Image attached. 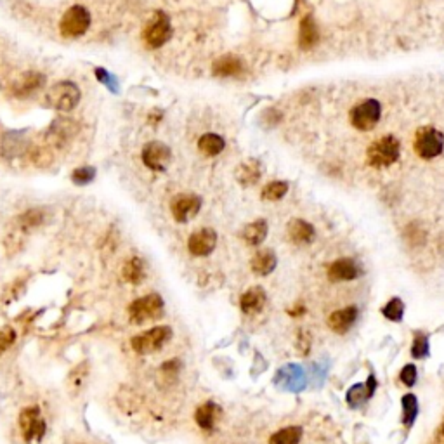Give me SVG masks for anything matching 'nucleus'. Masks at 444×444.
Returning <instances> with one entry per match:
<instances>
[{"instance_id":"obj_1","label":"nucleus","mask_w":444,"mask_h":444,"mask_svg":"<svg viewBox=\"0 0 444 444\" xmlns=\"http://www.w3.org/2000/svg\"><path fill=\"white\" fill-rule=\"evenodd\" d=\"M401 143L394 136H384L371 143L367 149V163L373 169H385L399 160Z\"/></svg>"},{"instance_id":"obj_2","label":"nucleus","mask_w":444,"mask_h":444,"mask_svg":"<svg viewBox=\"0 0 444 444\" xmlns=\"http://www.w3.org/2000/svg\"><path fill=\"white\" fill-rule=\"evenodd\" d=\"M82 92L77 84L70 80L58 82L47 90L45 103L56 111H71L80 103Z\"/></svg>"},{"instance_id":"obj_3","label":"nucleus","mask_w":444,"mask_h":444,"mask_svg":"<svg viewBox=\"0 0 444 444\" xmlns=\"http://www.w3.org/2000/svg\"><path fill=\"white\" fill-rule=\"evenodd\" d=\"M80 130V123L70 116H58L51 122V125L45 130V143L51 148L61 149L66 148Z\"/></svg>"},{"instance_id":"obj_4","label":"nucleus","mask_w":444,"mask_h":444,"mask_svg":"<svg viewBox=\"0 0 444 444\" xmlns=\"http://www.w3.org/2000/svg\"><path fill=\"white\" fill-rule=\"evenodd\" d=\"M415 153L422 160H432L439 156L444 149V136L434 127H422L417 130L413 141Z\"/></svg>"},{"instance_id":"obj_5","label":"nucleus","mask_w":444,"mask_h":444,"mask_svg":"<svg viewBox=\"0 0 444 444\" xmlns=\"http://www.w3.org/2000/svg\"><path fill=\"white\" fill-rule=\"evenodd\" d=\"M90 26V12L84 5H71L63 14L60 32L66 38H78L86 35Z\"/></svg>"},{"instance_id":"obj_6","label":"nucleus","mask_w":444,"mask_h":444,"mask_svg":"<svg viewBox=\"0 0 444 444\" xmlns=\"http://www.w3.org/2000/svg\"><path fill=\"white\" fill-rule=\"evenodd\" d=\"M172 37V25L171 18L165 14L163 11H156L155 16L149 19V23L146 25L145 32H143V38L145 44L149 49H160L162 45H165L166 42L171 40Z\"/></svg>"},{"instance_id":"obj_7","label":"nucleus","mask_w":444,"mask_h":444,"mask_svg":"<svg viewBox=\"0 0 444 444\" xmlns=\"http://www.w3.org/2000/svg\"><path fill=\"white\" fill-rule=\"evenodd\" d=\"M382 116V104L377 99H365L361 103L356 104L349 113L351 119V125L354 129L367 132L371 130L378 123Z\"/></svg>"},{"instance_id":"obj_8","label":"nucleus","mask_w":444,"mask_h":444,"mask_svg":"<svg viewBox=\"0 0 444 444\" xmlns=\"http://www.w3.org/2000/svg\"><path fill=\"white\" fill-rule=\"evenodd\" d=\"M163 311V300L158 293H149L134 300L129 306V318L134 325H143L146 321L156 319Z\"/></svg>"},{"instance_id":"obj_9","label":"nucleus","mask_w":444,"mask_h":444,"mask_svg":"<svg viewBox=\"0 0 444 444\" xmlns=\"http://www.w3.org/2000/svg\"><path fill=\"white\" fill-rule=\"evenodd\" d=\"M172 330L169 326H155L148 332L137 335L130 341L132 349L139 354H151V352L160 351L166 342L171 341Z\"/></svg>"},{"instance_id":"obj_10","label":"nucleus","mask_w":444,"mask_h":444,"mask_svg":"<svg viewBox=\"0 0 444 444\" xmlns=\"http://www.w3.org/2000/svg\"><path fill=\"white\" fill-rule=\"evenodd\" d=\"M19 426H21L23 437L28 444H38L44 439L45 422L37 406L25 408L19 415Z\"/></svg>"},{"instance_id":"obj_11","label":"nucleus","mask_w":444,"mask_h":444,"mask_svg":"<svg viewBox=\"0 0 444 444\" xmlns=\"http://www.w3.org/2000/svg\"><path fill=\"white\" fill-rule=\"evenodd\" d=\"M143 163L153 172H165L172 160L171 148L165 143L151 141L143 148Z\"/></svg>"},{"instance_id":"obj_12","label":"nucleus","mask_w":444,"mask_h":444,"mask_svg":"<svg viewBox=\"0 0 444 444\" xmlns=\"http://www.w3.org/2000/svg\"><path fill=\"white\" fill-rule=\"evenodd\" d=\"M45 82H47V78H45L44 73L25 71V73L19 75L11 84V94L14 97H18V99H25V97L34 96L35 92L44 89Z\"/></svg>"},{"instance_id":"obj_13","label":"nucleus","mask_w":444,"mask_h":444,"mask_svg":"<svg viewBox=\"0 0 444 444\" xmlns=\"http://www.w3.org/2000/svg\"><path fill=\"white\" fill-rule=\"evenodd\" d=\"M30 149V141H28V134L26 130H9L2 137V146L0 153L8 160H14L28 153Z\"/></svg>"},{"instance_id":"obj_14","label":"nucleus","mask_w":444,"mask_h":444,"mask_svg":"<svg viewBox=\"0 0 444 444\" xmlns=\"http://www.w3.org/2000/svg\"><path fill=\"white\" fill-rule=\"evenodd\" d=\"M215 245H217V233L210 227H204L189 236L188 250L195 257H207L214 252Z\"/></svg>"},{"instance_id":"obj_15","label":"nucleus","mask_w":444,"mask_h":444,"mask_svg":"<svg viewBox=\"0 0 444 444\" xmlns=\"http://www.w3.org/2000/svg\"><path fill=\"white\" fill-rule=\"evenodd\" d=\"M201 208V200L197 195H177L171 204V212L177 222L191 221L198 215Z\"/></svg>"},{"instance_id":"obj_16","label":"nucleus","mask_w":444,"mask_h":444,"mask_svg":"<svg viewBox=\"0 0 444 444\" xmlns=\"http://www.w3.org/2000/svg\"><path fill=\"white\" fill-rule=\"evenodd\" d=\"M363 269L354 259H338L330 264L328 278L330 282H352L356 278L361 276Z\"/></svg>"},{"instance_id":"obj_17","label":"nucleus","mask_w":444,"mask_h":444,"mask_svg":"<svg viewBox=\"0 0 444 444\" xmlns=\"http://www.w3.org/2000/svg\"><path fill=\"white\" fill-rule=\"evenodd\" d=\"M243 61L236 56H222L212 64V73L217 78H234L243 73Z\"/></svg>"},{"instance_id":"obj_18","label":"nucleus","mask_w":444,"mask_h":444,"mask_svg":"<svg viewBox=\"0 0 444 444\" xmlns=\"http://www.w3.org/2000/svg\"><path fill=\"white\" fill-rule=\"evenodd\" d=\"M318 42L319 30L314 18H312L311 14L304 16L299 28V47L302 49V51H311V49H314L316 45H318Z\"/></svg>"},{"instance_id":"obj_19","label":"nucleus","mask_w":444,"mask_h":444,"mask_svg":"<svg viewBox=\"0 0 444 444\" xmlns=\"http://www.w3.org/2000/svg\"><path fill=\"white\" fill-rule=\"evenodd\" d=\"M267 295L264 292L262 286H252L241 295L240 299V308L245 314H257L264 309L266 306Z\"/></svg>"},{"instance_id":"obj_20","label":"nucleus","mask_w":444,"mask_h":444,"mask_svg":"<svg viewBox=\"0 0 444 444\" xmlns=\"http://www.w3.org/2000/svg\"><path fill=\"white\" fill-rule=\"evenodd\" d=\"M356 318H358V309H356L354 306H349V308L338 309V311L332 312L328 318V326L330 330H333L335 333L342 335V333L351 330V326L354 325Z\"/></svg>"},{"instance_id":"obj_21","label":"nucleus","mask_w":444,"mask_h":444,"mask_svg":"<svg viewBox=\"0 0 444 444\" xmlns=\"http://www.w3.org/2000/svg\"><path fill=\"white\" fill-rule=\"evenodd\" d=\"M288 236L295 245H309L316 236L314 226L302 219H293L288 224Z\"/></svg>"},{"instance_id":"obj_22","label":"nucleus","mask_w":444,"mask_h":444,"mask_svg":"<svg viewBox=\"0 0 444 444\" xmlns=\"http://www.w3.org/2000/svg\"><path fill=\"white\" fill-rule=\"evenodd\" d=\"M236 179L243 188H250V186L256 184L257 181L262 175V165H260L257 160H247L245 163H241L240 166L236 169Z\"/></svg>"},{"instance_id":"obj_23","label":"nucleus","mask_w":444,"mask_h":444,"mask_svg":"<svg viewBox=\"0 0 444 444\" xmlns=\"http://www.w3.org/2000/svg\"><path fill=\"white\" fill-rule=\"evenodd\" d=\"M276 264V254H274L273 250H269V248H266V250H260V252H257L256 256L252 257L250 267H252V271L257 276H267V274L273 273Z\"/></svg>"},{"instance_id":"obj_24","label":"nucleus","mask_w":444,"mask_h":444,"mask_svg":"<svg viewBox=\"0 0 444 444\" xmlns=\"http://www.w3.org/2000/svg\"><path fill=\"white\" fill-rule=\"evenodd\" d=\"M219 415H221V408L215 403L208 401V403L201 404L195 413V420L200 426V429L204 430H214L215 422H217Z\"/></svg>"},{"instance_id":"obj_25","label":"nucleus","mask_w":444,"mask_h":444,"mask_svg":"<svg viewBox=\"0 0 444 444\" xmlns=\"http://www.w3.org/2000/svg\"><path fill=\"white\" fill-rule=\"evenodd\" d=\"M243 240L247 241L248 245H252V247H257V245L262 243L267 236V222L264 219H257V221L250 222L247 224L241 233Z\"/></svg>"},{"instance_id":"obj_26","label":"nucleus","mask_w":444,"mask_h":444,"mask_svg":"<svg viewBox=\"0 0 444 444\" xmlns=\"http://www.w3.org/2000/svg\"><path fill=\"white\" fill-rule=\"evenodd\" d=\"M226 148V143L217 134H204L198 139V149L204 153L205 156H217L221 155L222 149Z\"/></svg>"},{"instance_id":"obj_27","label":"nucleus","mask_w":444,"mask_h":444,"mask_svg":"<svg viewBox=\"0 0 444 444\" xmlns=\"http://www.w3.org/2000/svg\"><path fill=\"white\" fill-rule=\"evenodd\" d=\"M122 276L125 282L132 283V285H139V283H141L146 276L145 264H143V260L139 259V257H132V259L127 260L125 266H123V269H122Z\"/></svg>"},{"instance_id":"obj_28","label":"nucleus","mask_w":444,"mask_h":444,"mask_svg":"<svg viewBox=\"0 0 444 444\" xmlns=\"http://www.w3.org/2000/svg\"><path fill=\"white\" fill-rule=\"evenodd\" d=\"M280 378L285 380L283 385H285L286 388H290V391H300V388H304V385H306V378H304L302 370L293 367V365H290L285 370L280 371Z\"/></svg>"},{"instance_id":"obj_29","label":"nucleus","mask_w":444,"mask_h":444,"mask_svg":"<svg viewBox=\"0 0 444 444\" xmlns=\"http://www.w3.org/2000/svg\"><path fill=\"white\" fill-rule=\"evenodd\" d=\"M302 439L300 427H285L269 437V444H299Z\"/></svg>"},{"instance_id":"obj_30","label":"nucleus","mask_w":444,"mask_h":444,"mask_svg":"<svg viewBox=\"0 0 444 444\" xmlns=\"http://www.w3.org/2000/svg\"><path fill=\"white\" fill-rule=\"evenodd\" d=\"M404 240L411 247H422L427 241V230L420 224V222H410L404 227Z\"/></svg>"},{"instance_id":"obj_31","label":"nucleus","mask_w":444,"mask_h":444,"mask_svg":"<svg viewBox=\"0 0 444 444\" xmlns=\"http://www.w3.org/2000/svg\"><path fill=\"white\" fill-rule=\"evenodd\" d=\"M286 193H288V182L273 181L264 186L262 193H260V198H262L264 201H278L282 200Z\"/></svg>"},{"instance_id":"obj_32","label":"nucleus","mask_w":444,"mask_h":444,"mask_svg":"<svg viewBox=\"0 0 444 444\" xmlns=\"http://www.w3.org/2000/svg\"><path fill=\"white\" fill-rule=\"evenodd\" d=\"M45 212L42 208H30V210L23 212L18 217V224L23 227V230H34V227H38L44 222Z\"/></svg>"},{"instance_id":"obj_33","label":"nucleus","mask_w":444,"mask_h":444,"mask_svg":"<svg viewBox=\"0 0 444 444\" xmlns=\"http://www.w3.org/2000/svg\"><path fill=\"white\" fill-rule=\"evenodd\" d=\"M419 415V401L413 394H406L403 397V423L404 426H413L415 419Z\"/></svg>"},{"instance_id":"obj_34","label":"nucleus","mask_w":444,"mask_h":444,"mask_svg":"<svg viewBox=\"0 0 444 444\" xmlns=\"http://www.w3.org/2000/svg\"><path fill=\"white\" fill-rule=\"evenodd\" d=\"M382 314L388 319V321H401L404 314V304L401 299L388 300L387 306L382 309Z\"/></svg>"},{"instance_id":"obj_35","label":"nucleus","mask_w":444,"mask_h":444,"mask_svg":"<svg viewBox=\"0 0 444 444\" xmlns=\"http://www.w3.org/2000/svg\"><path fill=\"white\" fill-rule=\"evenodd\" d=\"M368 397H371V396H370V393H368L367 384H356L349 388L347 403L351 404V406L356 408V406H359L361 403H365Z\"/></svg>"},{"instance_id":"obj_36","label":"nucleus","mask_w":444,"mask_h":444,"mask_svg":"<svg viewBox=\"0 0 444 444\" xmlns=\"http://www.w3.org/2000/svg\"><path fill=\"white\" fill-rule=\"evenodd\" d=\"M96 179V169L94 166H78L71 174V181L77 186H87Z\"/></svg>"},{"instance_id":"obj_37","label":"nucleus","mask_w":444,"mask_h":444,"mask_svg":"<svg viewBox=\"0 0 444 444\" xmlns=\"http://www.w3.org/2000/svg\"><path fill=\"white\" fill-rule=\"evenodd\" d=\"M94 73H96L97 80H99L103 86H106V89L110 90V92L119 94L120 84H119V78H116L115 75L110 73V71H106L104 68H96V70H94Z\"/></svg>"},{"instance_id":"obj_38","label":"nucleus","mask_w":444,"mask_h":444,"mask_svg":"<svg viewBox=\"0 0 444 444\" xmlns=\"http://www.w3.org/2000/svg\"><path fill=\"white\" fill-rule=\"evenodd\" d=\"M429 354V341H427L426 335L422 333H417L413 338V344H411V356L415 359H422Z\"/></svg>"},{"instance_id":"obj_39","label":"nucleus","mask_w":444,"mask_h":444,"mask_svg":"<svg viewBox=\"0 0 444 444\" xmlns=\"http://www.w3.org/2000/svg\"><path fill=\"white\" fill-rule=\"evenodd\" d=\"M16 342V332L12 328L0 330V356L4 354L9 347Z\"/></svg>"},{"instance_id":"obj_40","label":"nucleus","mask_w":444,"mask_h":444,"mask_svg":"<svg viewBox=\"0 0 444 444\" xmlns=\"http://www.w3.org/2000/svg\"><path fill=\"white\" fill-rule=\"evenodd\" d=\"M399 378L406 387H413L415 382H417V367H415V365H406V367L401 370Z\"/></svg>"},{"instance_id":"obj_41","label":"nucleus","mask_w":444,"mask_h":444,"mask_svg":"<svg viewBox=\"0 0 444 444\" xmlns=\"http://www.w3.org/2000/svg\"><path fill=\"white\" fill-rule=\"evenodd\" d=\"M179 371H181V363H179V359H171V361H166V363L162 367L163 377L175 378L179 375Z\"/></svg>"},{"instance_id":"obj_42","label":"nucleus","mask_w":444,"mask_h":444,"mask_svg":"<svg viewBox=\"0 0 444 444\" xmlns=\"http://www.w3.org/2000/svg\"><path fill=\"white\" fill-rule=\"evenodd\" d=\"M436 444H444V422L441 423L436 432Z\"/></svg>"},{"instance_id":"obj_43","label":"nucleus","mask_w":444,"mask_h":444,"mask_svg":"<svg viewBox=\"0 0 444 444\" xmlns=\"http://www.w3.org/2000/svg\"><path fill=\"white\" fill-rule=\"evenodd\" d=\"M304 312H306V308H304V306H299V304H297L295 309H290L288 314H290V316H293V318H295V316H302Z\"/></svg>"}]
</instances>
